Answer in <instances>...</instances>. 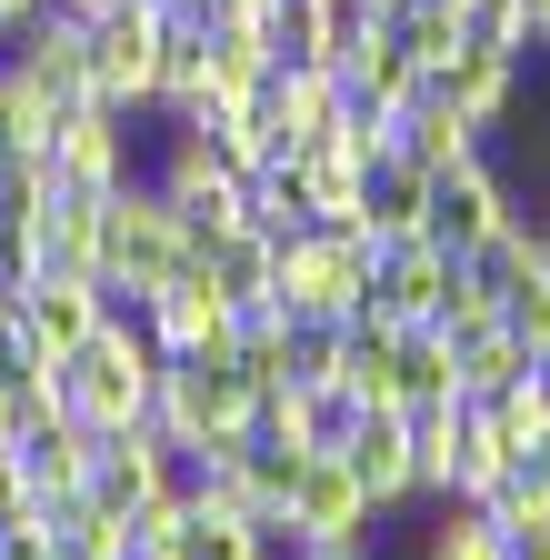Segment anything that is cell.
<instances>
[{
    "label": "cell",
    "mask_w": 550,
    "mask_h": 560,
    "mask_svg": "<svg viewBox=\"0 0 550 560\" xmlns=\"http://www.w3.org/2000/svg\"><path fill=\"white\" fill-rule=\"evenodd\" d=\"M151 390H161V340L141 330V311H120L60 361V410L81 420V431H130V420H151Z\"/></svg>",
    "instance_id": "1"
},
{
    "label": "cell",
    "mask_w": 550,
    "mask_h": 560,
    "mask_svg": "<svg viewBox=\"0 0 550 560\" xmlns=\"http://www.w3.org/2000/svg\"><path fill=\"white\" fill-rule=\"evenodd\" d=\"M190 270V241L171 221V200L151 190V171H130L110 200H101V291L120 311H141L151 291H171V280Z\"/></svg>",
    "instance_id": "2"
},
{
    "label": "cell",
    "mask_w": 550,
    "mask_h": 560,
    "mask_svg": "<svg viewBox=\"0 0 550 560\" xmlns=\"http://www.w3.org/2000/svg\"><path fill=\"white\" fill-rule=\"evenodd\" d=\"M250 381L231 350H200V361H161V390H151V431L180 451V460H211V451H241L250 441Z\"/></svg>",
    "instance_id": "3"
},
{
    "label": "cell",
    "mask_w": 550,
    "mask_h": 560,
    "mask_svg": "<svg viewBox=\"0 0 550 560\" xmlns=\"http://www.w3.org/2000/svg\"><path fill=\"white\" fill-rule=\"evenodd\" d=\"M371 291V241L340 231V221H311L281 241V270H270V311L291 320H351Z\"/></svg>",
    "instance_id": "4"
},
{
    "label": "cell",
    "mask_w": 550,
    "mask_h": 560,
    "mask_svg": "<svg viewBox=\"0 0 550 560\" xmlns=\"http://www.w3.org/2000/svg\"><path fill=\"white\" fill-rule=\"evenodd\" d=\"M511 221H520V190H511V171H501L491 151H470V161L431 171V200H421V241H431V250L470 260L480 241L511 231Z\"/></svg>",
    "instance_id": "5"
},
{
    "label": "cell",
    "mask_w": 550,
    "mask_h": 560,
    "mask_svg": "<svg viewBox=\"0 0 550 560\" xmlns=\"http://www.w3.org/2000/svg\"><path fill=\"white\" fill-rule=\"evenodd\" d=\"M141 120L151 110H110V101H71L50 130V180L60 190H120L141 171Z\"/></svg>",
    "instance_id": "6"
},
{
    "label": "cell",
    "mask_w": 550,
    "mask_h": 560,
    "mask_svg": "<svg viewBox=\"0 0 550 560\" xmlns=\"http://www.w3.org/2000/svg\"><path fill=\"white\" fill-rule=\"evenodd\" d=\"M151 91H161V0H120L91 21V101L151 110Z\"/></svg>",
    "instance_id": "7"
},
{
    "label": "cell",
    "mask_w": 550,
    "mask_h": 560,
    "mask_svg": "<svg viewBox=\"0 0 550 560\" xmlns=\"http://www.w3.org/2000/svg\"><path fill=\"white\" fill-rule=\"evenodd\" d=\"M330 451L351 460V480H361V501H371V511L421 501V460H410V410H371V400H351V431H340Z\"/></svg>",
    "instance_id": "8"
},
{
    "label": "cell",
    "mask_w": 550,
    "mask_h": 560,
    "mask_svg": "<svg viewBox=\"0 0 550 560\" xmlns=\"http://www.w3.org/2000/svg\"><path fill=\"white\" fill-rule=\"evenodd\" d=\"M371 501H361V480H351V460L340 451H311L301 470H291V501H281V530H301L311 550H330V540H371Z\"/></svg>",
    "instance_id": "9"
},
{
    "label": "cell",
    "mask_w": 550,
    "mask_h": 560,
    "mask_svg": "<svg viewBox=\"0 0 550 560\" xmlns=\"http://www.w3.org/2000/svg\"><path fill=\"white\" fill-rule=\"evenodd\" d=\"M161 480H180V451L151 431V420H130V431H101V441H91V501H101V511H141Z\"/></svg>",
    "instance_id": "10"
},
{
    "label": "cell",
    "mask_w": 550,
    "mask_h": 560,
    "mask_svg": "<svg viewBox=\"0 0 550 560\" xmlns=\"http://www.w3.org/2000/svg\"><path fill=\"white\" fill-rule=\"evenodd\" d=\"M450 250H431V241H381L371 250V291H361V311H381V320H431L441 311V291H450Z\"/></svg>",
    "instance_id": "11"
},
{
    "label": "cell",
    "mask_w": 550,
    "mask_h": 560,
    "mask_svg": "<svg viewBox=\"0 0 550 560\" xmlns=\"http://www.w3.org/2000/svg\"><path fill=\"white\" fill-rule=\"evenodd\" d=\"M0 50H11L50 101H91V21H81V11H31Z\"/></svg>",
    "instance_id": "12"
},
{
    "label": "cell",
    "mask_w": 550,
    "mask_h": 560,
    "mask_svg": "<svg viewBox=\"0 0 550 560\" xmlns=\"http://www.w3.org/2000/svg\"><path fill=\"white\" fill-rule=\"evenodd\" d=\"M21 320H31V340L50 350V361H71V350L110 320V291H101L91 270H40L31 291H21Z\"/></svg>",
    "instance_id": "13"
},
{
    "label": "cell",
    "mask_w": 550,
    "mask_h": 560,
    "mask_svg": "<svg viewBox=\"0 0 550 560\" xmlns=\"http://www.w3.org/2000/svg\"><path fill=\"white\" fill-rule=\"evenodd\" d=\"M520 70H530V60H511V50H470V40H460V50L431 70V91H441V101H450L480 140H491V130L520 110Z\"/></svg>",
    "instance_id": "14"
},
{
    "label": "cell",
    "mask_w": 550,
    "mask_h": 560,
    "mask_svg": "<svg viewBox=\"0 0 550 560\" xmlns=\"http://www.w3.org/2000/svg\"><path fill=\"white\" fill-rule=\"evenodd\" d=\"M231 320H241V311H221L200 270H180L171 291H151V301H141V330L161 340V361H200V350H231Z\"/></svg>",
    "instance_id": "15"
},
{
    "label": "cell",
    "mask_w": 550,
    "mask_h": 560,
    "mask_svg": "<svg viewBox=\"0 0 550 560\" xmlns=\"http://www.w3.org/2000/svg\"><path fill=\"white\" fill-rule=\"evenodd\" d=\"M390 151H400L410 171H450V161H470V151H491V140H480V130H470V120L421 81V91L390 110Z\"/></svg>",
    "instance_id": "16"
},
{
    "label": "cell",
    "mask_w": 550,
    "mask_h": 560,
    "mask_svg": "<svg viewBox=\"0 0 550 560\" xmlns=\"http://www.w3.org/2000/svg\"><path fill=\"white\" fill-rule=\"evenodd\" d=\"M340 70H270V120H281V151H330L340 140Z\"/></svg>",
    "instance_id": "17"
},
{
    "label": "cell",
    "mask_w": 550,
    "mask_h": 560,
    "mask_svg": "<svg viewBox=\"0 0 550 560\" xmlns=\"http://www.w3.org/2000/svg\"><path fill=\"white\" fill-rule=\"evenodd\" d=\"M421 200H431V171H410L400 151H381L361 171V210H351V231L381 250V241H421Z\"/></svg>",
    "instance_id": "18"
},
{
    "label": "cell",
    "mask_w": 550,
    "mask_h": 560,
    "mask_svg": "<svg viewBox=\"0 0 550 560\" xmlns=\"http://www.w3.org/2000/svg\"><path fill=\"white\" fill-rule=\"evenodd\" d=\"M91 441H101V431H81L71 410L11 441V451H21V480H31V501H40V511H50V501H71V490H91Z\"/></svg>",
    "instance_id": "19"
},
{
    "label": "cell",
    "mask_w": 550,
    "mask_h": 560,
    "mask_svg": "<svg viewBox=\"0 0 550 560\" xmlns=\"http://www.w3.org/2000/svg\"><path fill=\"white\" fill-rule=\"evenodd\" d=\"M340 400H371V410H400V320L381 311H351V340H340Z\"/></svg>",
    "instance_id": "20"
},
{
    "label": "cell",
    "mask_w": 550,
    "mask_h": 560,
    "mask_svg": "<svg viewBox=\"0 0 550 560\" xmlns=\"http://www.w3.org/2000/svg\"><path fill=\"white\" fill-rule=\"evenodd\" d=\"M190 270L211 280V301H221V311H260V301H270V270H281V241L241 221V231H221L211 250H200Z\"/></svg>",
    "instance_id": "21"
},
{
    "label": "cell",
    "mask_w": 550,
    "mask_h": 560,
    "mask_svg": "<svg viewBox=\"0 0 550 560\" xmlns=\"http://www.w3.org/2000/svg\"><path fill=\"white\" fill-rule=\"evenodd\" d=\"M101 200L110 190H50V210H40V270H91L101 280Z\"/></svg>",
    "instance_id": "22"
},
{
    "label": "cell",
    "mask_w": 550,
    "mask_h": 560,
    "mask_svg": "<svg viewBox=\"0 0 550 560\" xmlns=\"http://www.w3.org/2000/svg\"><path fill=\"white\" fill-rule=\"evenodd\" d=\"M470 410H480V431H491V451H501V460H530V451L550 441V381H540V371H520L511 390L470 400Z\"/></svg>",
    "instance_id": "23"
},
{
    "label": "cell",
    "mask_w": 550,
    "mask_h": 560,
    "mask_svg": "<svg viewBox=\"0 0 550 560\" xmlns=\"http://www.w3.org/2000/svg\"><path fill=\"white\" fill-rule=\"evenodd\" d=\"M421 560H511V530H501L491 511H480V501H431Z\"/></svg>",
    "instance_id": "24"
},
{
    "label": "cell",
    "mask_w": 550,
    "mask_h": 560,
    "mask_svg": "<svg viewBox=\"0 0 550 560\" xmlns=\"http://www.w3.org/2000/svg\"><path fill=\"white\" fill-rule=\"evenodd\" d=\"M530 371V350L491 320V330H470V340H450V381H460V400H491V390H511Z\"/></svg>",
    "instance_id": "25"
},
{
    "label": "cell",
    "mask_w": 550,
    "mask_h": 560,
    "mask_svg": "<svg viewBox=\"0 0 550 560\" xmlns=\"http://www.w3.org/2000/svg\"><path fill=\"white\" fill-rule=\"evenodd\" d=\"M60 110H71V101H50L21 60H0V140H11V151H50Z\"/></svg>",
    "instance_id": "26"
},
{
    "label": "cell",
    "mask_w": 550,
    "mask_h": 560,
    "mask_svg": "<svg viewBox=\"0 0 550 560\" xmlns=\"http://www.w3.org/2000/svg\"><path fill=\"white\" fill-rule=\"evenodd\" d=\"M231 361H241V381L250 390H270V381H291V311H241L231 320Z\"/></svg>",
    "instance_id": "27"
},
{
    "label": "cell",
    "mask_w": 550,
    "mask_h": 560,
    "mask_svg": "<svg viewBox=\"0 0 550 560\" xmlns=\"http://www.w3.org/2000/svg\"><path fill=\"white\" fill-rule=\"evenodd\" d=\"M480 511H491L501 530H530V521H550V460L530 451V460L491 470V480H480Z\"/></svg>",
    "instance_id": "28"
},
{
    "label": "cell",
    "mask_w": 550,
    "mask_h": 560,
    "mask_svg": "<svg viewBox=\"0 0 550 560\" xmlns=\"http://www.w3.org/2000/svg\"><path fill=\"white\" fill-rule=\"evenodd\" d=\"M421 400H460V381H450V340L431 320H410L400 330V410H421Z\"/></svg>",
    "instance_id": "29"
},
{
    "label": "cell",
    "mask_w": 550,
    "mask_h": 560,
    "mask_svg": "<svg viewBox=\"0 0 550 560\" xmlns=\"http://www.w3.org/2000/svg\"><path fill=\"white\" fill-rule=\"evenodd\" d=\"M260 550V521H241V511H200L190 501V521L171 530V560H250Z\"/></svg>",
    "instance_id": "30"
},
{
    "label": "cell",
    "mask_w": 550,
    "mask_h": 560,
    "mask_svg": "<svg viewBox=\"0 0 550 560\" xmlns=\"http://www.w3.org/2000/svg\"><path fill=\"white\" fill-rule=\"evenodd\" d=\"M390 40L421 60V81H431V70L460 50V21H450V0H410V11H390Z\"/></svg>",
    "instance_id": "31"
},
{
    "label": "cell",
    "mask_w": 550,
    "mask_h": 560,
    "mask_svg": "<svg viewBox=\"0 0 550 560\" xmlns=\"http://www.w3.org/2000/svg\"><path fill=\"white\" fill-rule=\"evenodd\" d=\"M340 340H351V320H291V381L301 390L340 381Z\"/></svg>",
    "instance_id": "32"
},
{
    "label": "cell",
    "mask_w": 550,
    "mask_h": 560,
    "mask_svg": "<svg viewBox=\"0 0 550 560\" xmlns=\"http://www.w3.org/2000/svg\"><path fill=\"white\" fill-rule=\"evenodd\" d=\"M450 21H460L470 50H511V60H530V40H520V0H450Z\"/></svg>",
    "instance_id": "33"
},
{
    "label": "cell",
    "mask_w": 550,
    "mask_h": 560,
    "mask_svg": "<svg viewBox=\"0 0 550 560\" xmlns=\"http://www.w3.org/2000/svg\"><path fill=\"white\" fill-rule=\"evenodd\" d=\"M31 280H40V231L0 221V291H31Z\"/></svg>",
    "instance_id": "34"
},
{
    "label": "cell",
    "mask_w": 550,
    "mask_h": 560,
    "mask_svg": "<svg viewBox=\"0 0 550 560\" xmlns=\"http://www.w3.org/2000/svg\"><path fill=\"white\" fill-rule=\"evenodd\" d=\"M0 560H50V530H40V511L0 521Z\"/></svg>",
    "instance_id": "35"
},
{
    "label": "cell",
    "mask_w": 550,
    "mask_h": 560,
    "mask_svg": "<svg viewBox=\"0 0 550 560\" xmlns=\"http://www.w3.org/2000/svg\"><path fill=\"white\" fill-rule=\"evenodd\" d=\"M21 511H40V501H31V480H21V451L0 441V521H21Z\"/></svg>",
    "instance_id": "36"
},
{
    "label": "cell",
    "mask_w": 550,
    "mask_h": 560,
    "mask_svg": "<svg viewBox=\"0 0 550 560\" xmlns=\"http://www.w3.org/2000/svg\"><path fill=\"white\" fill-rule=\"evenodd\" d=\"M520 40H530V50H550V0H520Z\"/></svg>",
    "instance_id": "37"
},
{
    "label": "cell",
    "mask_w": 550,
    "mask_h": 560,
    "mask_svg": "<svg viewBox=\"0 0 550 560\" xmlns=\"http://www.w3.org/2000/svg\"><path fill=\"white\" fill-rule=\"evenodd\" d=\"M511 560H550V521H530V530H511Z\"/></svg>",
    "instance_id": "38"
},
{
    "label": "cell",
    "mask_w": 550,
    "mask_h": 560,
    "mask_svg": "<svg viewBox=\"0 0 550 560\" xmlns=\"http://www.w3.org/2000/svg\"><path fill=\"white\" fill-rule=\"evenodd\" d=\"M211 21H270V0H211Z\"/></svg>",
    "instance_id": "39"
},
{
    "label": "cell",
    "mask_w": 550,
    "mask_h": 560,
    "mask_svg": "<svg viewBox=\"0 0 550 560\" xmlns=\"http://www.w3.org/2000/svg\"><path fill=\"white\" fill-rule=\"evenodd\" d=\"M31 11H50V0H0V40H11V31H21Z\"/></svg>",
    "instance_id": "40"
},
{
    "label": "cell",
    "mask_w": 550,
    "mask_h": 560,
    "mask_svg": "<svg viewBox=\"0 0 550 560\" xmlns=\"http://www.w3.org/2000/svg\"><path fill=\"white\" fill-rule=\"evenodd\" d=\"M311 560H381L371 540H330V550H311Z\"/></svg>",
    "instance_id": "41"
},
{
    "label": "cell",
    "mask_w": 550,
    "mask_h": 560,
    "mask_svg": "<svg viewBox=\"0 0 550 560\" xmlns=\"http://www.w3.org/2000/svg\"><path fill=\"white\" fill-rule=\"evenodd\" d=\"M50 11H81V21H101V11H120V0H50Z\"/></svg>",
    "instance_id": "42"
},
{
    "label": "cell",
    "mask_w": 550,
    "mask_h": 560,
    "mask_svg": "<svg viewBox=\"0 0 550 560\" xmlns=\"http://www.w3.org/2000/svg\"><path fill=\"white\" fill-rule=\"evenodd\" d=\"M530 231H540V270H550V210H540V221H530Z\"/></svg>",
    "instance_id": "43"
},
{
    "label": "cell",
    "mask_w": 550,
    "mask_h": 560,
    "mask_svg": "<svg viewBox=\"0 0 550 560\" xmlns=\"http://www.w3.org/2000/svg\"><path fill=\"white\" fill-rule=\"evenodd\" d=\"M530 371H540V381H550V350H530Z\"/></svg>",
    "instance_id": "44"
},
{
    "label": "cell",
    "mask_w": 550,
    "mask_h": 560,
    "mask_svg": "<svg viewBox=\"0 0 550 560\" xmlns=\"http://www.w3.org/2000/svg\"><path fill=\"white\" fill-rule=\"evenodd\" d=\"M120 560H171V550H120Z\"/></svg>",
    "instance_id": "45"
},
{
    "label": "cell",
    "mask_w": 550,
    "mask_h": 560,
    "mask_svg": "<svg viewBox=\"0 0 550 560\" xmlns=\"http://www.w3.org/2000/svg\"><path fill=\"white\" fill-rule=\"evenodd\" d=\"M540 460H550V441H540Z\"/></svg>",
    "instance_id": "46"
},
{
    "label": "cell",
    "mask_w": 550,
    "mask_h": 560,
    "mask_svg": "<svg viewBox=\"0 0 550 560\" xmlns=\"http://www.w3.org/2000/svg\"><path fill=\"white\" fill-rule=\"evenodd\" d=\"M0 151H11V140H0Z\"/></svg>",
    "instance_id": "47"
}]
</instances>
